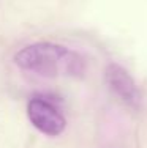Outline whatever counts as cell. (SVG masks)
Here are the masks:
<instances>
[{
    "label": "cell",
    "mask_w": 147,
    "mask_h": 148,
    "mask_svg": "<svg viewBox=\"0 0 147 148\" xmlns=\"http://www.w3.org/2000/svg\"><path fill=\"white\" fill-rule=\"evenodd\" d=\"M27 117L35 129L49 137L60 136L66 128L62 112L43 96H33L27 103Z\"/></svg>",
    "instance_id": "7a4b0ae2"
},
{
    "label": "cell",
    "mask_w": 147,
    "mask_h": 148,
    "mask_svg": "<svg viewBox=\"0 0 147 148\" xmlns=\"http://www.w3.org/2000/svg\"><path fill=\"white\" fill-rule=\"evenodd\" d=\"M104 77H106V84L109 85L111 91L131 109H139L141 106V91H139L136 82L133 77L125 71L122 66L119 65H109L104 71Z\"/></svg>",
    "instance_id": "3957f363"
},
{
    "label": "cell",
    "mask_w": 147,
    "mask_h": 148,
    "mask_svg": "<svg viewBox=\"0 0 147 148\" xmlns=\"http://www.w3.org/2000/svg\"><path fill=\"white\" fill-rule=\"evenodd\" d=\"M21 69L46 77L75 76L86 73V60L81 54L55 43H33L14 55Z\"/></svg>",
    "instance_id": "6da1fadb"
}]
</instances>
